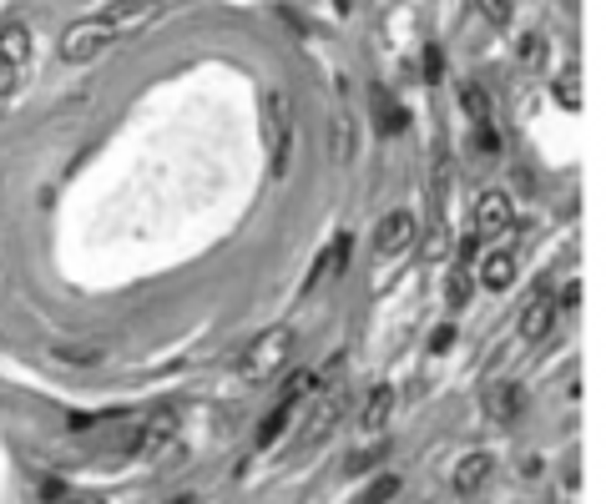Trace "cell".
I'll return each instance as SVG.
<instances>
[{"instance_id": "20", "label": "cell", "mask_w": 606, "mask_h": 504, "mask_svg": "<svg viewBox=\"0 0 606 504\" xmlns=\"http://www.w3.org/2000/svg\"><path fill=\"white\" fill-rule=\"evenodd\" d=\"M445 302H450V308H465V302H470V273H465V267H455V273L445 277Z\"/></svg>"}, {"instance_id": "28", "label": "cell", "mask_w": 606, "mask_h": 504, "mask_svg": "<svg viewBox=\"0 0 606 504\" xmlns=\"http://www.w3.org/2000/svg\"><path fill=\"white\" fill-rule=\"evenodd\" d=\"M15 86H21V66H15V61H0V96H11Z\"/></svg>"}, {"instance_id": "23", "label": "cell", "mask_w": 606, "mask_h": 504, "mask_svg": "<svg viewBox=\"0 0 606 504\" xmlns=\"http://www.w3.org/2000/svg\"><path fill=\"white\" fill-rule=\"evenodd\" d=\"M400 490H404V484H400L394 474H379L375 484L364 490V500H369V504H384V500H400Z\"/></svg>"}, {"instance_id": "6", "label": "cell", "mask_w": 606, "mask_h": 504, "mask_svg": "<svg viewBox=\"0 0 606 504\" xmlns=\"http://www.w3.org/2000/svg\"><path fill=\"white\" fill-rule=\"evenodd\" d=\"M414 232H420L414 212H389L384 222L375 227V252H379V257H394V252H404L414 242Z\"/></svg>"}, {"instance_id": "5", "label": "cell", "mask_w": 606, "mask_h": 504, "mask_svg": "<svg viewBox=\"0 0 606 504\" xmlns=\"http://www.w3.org/2000/svg\"><path fill=\"white\" fill-rule=\"evenodd\" d=\"M480 409H485L491 424H516L520 409H526V389L511 383V378H501V383H491V389L480 393Z\"/></svg>"}, {"instance_id": "25", "label": "cell", "mask_w": 606, "mask_h": 504, "mask_svg": "<svg viewBox=\"0 0 606 504\" xmlns=\"http://www.w3.org/2000/svg\"><path fill=\"white\" fill-rule=\"evenodd\" d=\"M475 151L480 157H495V151H501V131H495L491 122H475Z\"/></svg>"}, {"instance_id": "8", "label": "cell", "mask_w": 606, "mask_h": 504, "mask_svg": "<svg viewBox=\"0 0 606 504\" xmlns=\"http://www.w3.org/2000/svg\"><path fill=\"white\" fill-rule=\"evenodd\" d=\"M551 323H556V298H551V288H536V292H530V302L520 308V338H526V343L546 338Z\"/></svg>"}, {"instance_id": "16", "label": "cell", "mask_w": 606, "mask_h": 504, "mask_svg": "<svg viewBox=\"0 0 606 504\" xmlns=\"http://www.w3.org/2000/svg\"><path fill=\"white\" fill-rule=\"evenodd\" d=\"M480 277H485V288H511V277H516V257H511V252H491L485 267H480Z\"/></svg>"}, {"instance_id": "14", "label": "cell", "mask_w": 606, "mask_h": 504, "mask_svg": "<svg viewBox=\"0 0 606 504\" xmlns=\"http://www.w3.org/2000/svg\"><path fill=\"white\" fill-rule=\"evenodd\" d=\"M288 414H294V403H284V399L273 403V409H268V418L258 424V449H273V444H278V434L288 428Z\"/></svg>"}, {"instance_id": "26", "label": "cell", "mask_w": 606, "mask_h": 504, "mask_svg": "<svg viewBox=\"0 0 606 504\" xmlns=\"http://www.w3.org/2000/svg\"><path fill=\"white\" fill-rule=\"evenodd\" d=\"M475 5L491 25H511V0H475Z\"/></svg>"}, {"instance_id": "1", "label": "cell", "mask_w": 606, "mask_h": 504, "mask_svg": "<svg viewBox=\"0 0 606 504\" xmlns=\"http://www.w3.org/2000/svg\"><path fill=\"white\" fill-rule=\"evenodd\" d=\"M294 343H298V338H294V328H288V323H278V328H268V333H258V338L248 343V353L238 358V374L253 378V383H258V378H268V374H278V368L288 364Z\"/></svg>"}, {"instance_id": "9", "label": "cell", "mask_w": 606, "mask_h": 504, "mask_svg": "<svg viewBox=\"0 0 606 504\" xmlns=\"http://www.w3.org/2000/svg\"><path fill=\"white\" fill-rule=\"evenodd\" d=\"M491 474H495V459L485 449H475V454H465L460 464H455L450 484H455V494H480L485 484H491Z\"/></svg>"}, {"instance_id": "3", "label": "cell", "mask_w": 606, "mask_h": 504, "mask_svg": "<svg viewBox=\"0 0 606 504\" xmlns=\"http://www.w3.org/2000/svg\"><path fill=\"white\" fill-rule=\"evenodd\" d=\"M112 40H116V21H112V15H91V21H77V25H71V31L61 36V56L77 66V61L102 56Z\"/></svg>"}, {"instance_id": "21", "label": "cell", "mask_w": 606, "mask_h": 504, "mask_svg": "<svg viewBox=\"0 0 606 504\" xmlns=\"http://www.w3.org/2000/svg\"><path fill=\"white\" fill-rule=\"evenodd\" d=\"M520 66H526V71H541V66H546V40L536 36V31L520 36Z\"/></svg>"}, {"instance_id": "11", "label": "cell", "mask_w": 606, "mask_h": 504, "mask_svg": "<svg viewBox=\"0 0 606 504\" xmlns=\"http://www.w3.org/2000/svg\"><path fill=\"white\" fill-rule=\"evenodd\" d=\"M389 414H394V389H389V383H375L369 399H364V409H359V428L364 434H379V428L389 424Z\"/></svg>"}, {"instance_id": "22", "label": "cell", "mask_w": 606, "mask_h": 504, "mask_svg": "<svg viewBox=\"0 0 606 504\" xmlns=\"http://www.w3.org/2000/svg\"><path fill=\"white\" fill-rule=\"evenodd\" d=\"M556 101H561L566 112H581V76L576 71H566L561 81H556Z\"/></svg>"}, {"instance_id": "33", "label": "cell", "mask_w": 606, "mask_h": 504, "mask_svg": "<svg viewBox=\"0 0 606 504\" xmlns=\"http://www.w3.org/2000/svg\"><path fill=\"white\" fill-rule=\"evenodd\" d=\"M576 302H581V283H571V288L561 292V308H576Z\"/></svg>"}, {"instance_id": "34", "label": "cell", "mask_w": 606, "mask_h": 504, "mask_svg": "<svg viewBox=\"0 0 606 504\" xmlns=\"http://www.w3.org/2000/svg\"><path fill=\"white\" fill-rule=\"evenodd\" d=\"M348 5H354V0H334V11H348Z\"/></svg>"}, {"instance_id": "15", "label": "cell", "mask_w": 606, "mask_h": 504, "mask_svg": "<svg viewBox=\"0 0 606 504\" xmlns=\"http://www.w3.org/2000/svg\"><path fill=\"white\" fill-rule=\"evenodd\" d=\"M384 454H389V439H384V434H375L369 444H359V449L348 454V464H344V469H348V474H364V469H375Z\"/></svg>"}, {"instance_id": "24", "label": "cell", "mask_w": 606, "mask_h": 504, "mask_svg": "<svg viewBox=\"0 0 606 504\" xmlns=\"http://www.w3.org/2000/svg\"><path fill=\"white\" fill-rule=\"evenodd\" d=\"M278 126H288V101L273 91V96H268V141H273V147H278ZM273 166H278V162H273Z\"/></svg>"}, {"instance_id": "19", "label": "cell", "mask_w": 606, "mask_h": 504, "mask_svg": "<svg viewBox=\"0 0 606 504\" xmlns=\"http://www.w3.org/2000/svg\"><path fill=\"white\" fill-rule=\"evenodd\" d=\"M313 389H319V374H313V368H298V374L284 383V393H278V399H284V403H303Z\"/></svg>"}, {"instance_id": "13", "label": "cell", "mask_w": 606, "mask_h": 504, "mask_svg": "<svg viewBox=\"0 0 606 504\" xmlns=\"http://www.w3.org/2000/svg\"><path fill=\"white\" fill-rule=\"evenodd\" d=\"M26 56H31V25L26 21H5L0 25V61L26 66Z\"/></svg>"}, {"instance_id": "29", "label": "cell", "mask_w": 606, "mask_h": 504, "mask_svg": "<svg viewBox=\"0 0 606 504\" xmlns=\"http://www.w3.org/2000/svg\"><path fill=\"white\" fill-rule=\"evenodd\" d=\"M61 358H66V364H96L102 348H61Z\"/></svg>"}, {"instance_id": "17", "label": "cell", "mask_w": 606, "mask_h": 504, "mask_svg": "<svg viewBox=\"0 0 606 504\" xmlns=\"http://www.w3.org/2000/svg\"><path fill=\"white\" fill-rule=\"evenodd\" d=\"M460 106L470 122H491V96H485L480 81H460Z\"/></svg>"}, {"instance_id": "18", "label": "cell", "mask_w": 606, "mask_h": 504, "mask_svg": "<svg viewBox=\"0 0 606 504\" xmlns=\"http://www.w3.org/2000/svg\"><path fill=\"white\" fill-rule=\"evenodd\" d=\"M334 162H354V116L348 112H334Z\"/></svg>"}, {"instance_id": "32", "label": "cell", "mask_w": 606, "mask_h": 504, "mask_svg": "<svg viewBox=\"0 0 606 504\" xmlns=\"http://www.w3.org/2000/svg\"><path fill=\"white\" fill-rule=\"evenodd\" d=\"M475 248H480V238H475V232H470V238L460 242V263H470V257H475Z\"/></svg>"}, {"instance_id": "7", "label": "cell", "mask_w": 606, "mask_h": 504, "mask_svg": "<svg viewBox=\"0 0 606 504\" xmlns=\"http://www.w3.org/2000/svg\"><path fill=\"white\" fill-rule=\"evenodd\" d=\"M505 232H511V197L485 192L475 202V238H505Z\"/></svg>"}, {"instance_id": "27", "label": "cell", "mask_w": 606, "mask_h": 504, "mask_svg": "<svg viewBox=\"0 0 606 504\" xmlns=\"http://www.w3.org/2000/svg\"><path fill=\"white\" fill-rule=\"evenodd\" d=\"M425 81L430 86L445 81V56H439V46H425Z\"/></svg>"}, {"instance_id": "10", "label": "cell", "mask_w": 606, "mask_h": 504, "mask_svg": "<svg viewBox=\"0 0 606 504\" xmlns=\"http://www.w3.org/2000/svg\"><path fill=\"white\" fill-rule=\"evenodd\" d=\"M369 101H375V122H379V131H384V137H400L404 126H410V112H404L400 101L389 96V86H369Z\"/></svg>"}, {"instance_id": "4", "label": "cell", "mask_w": 606, "mask_h": 504, "mask_svg": "<svg viewBox=\"0 0 606 504\" xmlns=\"http://www.w3.org/2000/svg\"><path fill=\"white\" fill-rule=\"evenodd\" d=\"M344 409H348V389H344V383L313 389V403H309V418H303V434H298V444L309 449V444L323 439V434H334V424L344 418Z\"/></svg>"}, {"instance_id": "2", "label": "cell", "mask_w": 606, "mask_h": 504, "mask_svg": "<svg viewBox=\"0 0 606 504\" xmlns=\"http://www.w3.org/2000/svg\"><path fill=\"white\" fill-rule=\"evenodd\" d=\"M137 454H147L152 464H177L182 459V418L177 409H157L142 424V439H137Z\"/></svg>"}, {"instance_id": "12", "label": "cell", "mask_w": 606, "mask_h": 504, "mask_svg": "<svg viewBox=\"0 0 606 504\" xmlns=\"http://www.w3.org/2000/svg\"><path fill=\"white\" fill-rule=\"evenodd\" d=\"M348 248H354V238H348V232H339V238L319 252V263H313L309 288H313V283H323V277H339V273H344V263H348Z\"/></svg>"}, {"instance_id": "31", "label": "cell", "mask_w": 606, "mask_h": 504, "mask_svg": "<svg viewBox=\"0 0 606 504\" xmlns=\"http://www.w3.org/2000/svg\"><path fill=\"white\" fill-rule=\"evenodd\" d=\"M61 494H66L61 479H41V500H61Z\"/></svg>"}, {"instance_id": "30", "label": "cell", "mask_w": 606, "mask_h": 504, "mask_svg": "<svg viewBox=\"0 0 606 504\" xmlns=\"http://www.w3.org/2000/svg\"><path fill=\"white\" fill-rule=\"evenodd\" d=\"M450 343H455V328H450V323H445V328H435V338H430V348H435V353H445Z\"/></svg>"}]
</instances>
